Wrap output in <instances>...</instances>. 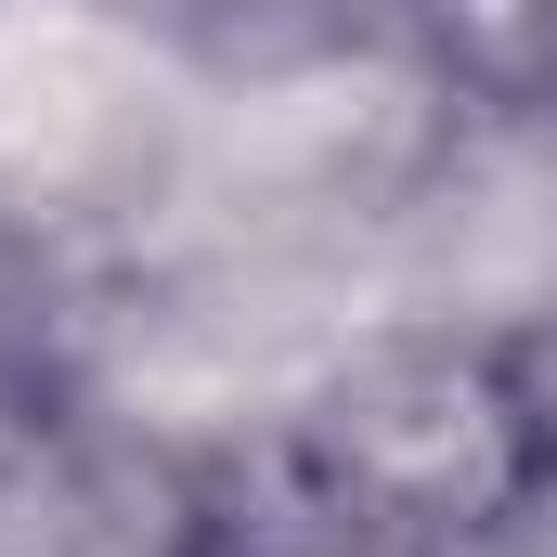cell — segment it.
I'll list each match as a JSON object with an SVG mask.
<instances>
[{
  "mask_svg": "<svg viewBox=\"0 0 557 557\" xmlns=\"http://www.w3.org/2000/svg\"><path fill=\"white\" fill-rule=\"evenodd\" d=\"M195 506H208L195 519V557H403L389 532H363L350 506H324L285 441H247V454L195 467Z\"/></svg>",
  "mask_w": 557,
  "mask_h": 557,
  "instance_id": "8992f818",
  "label": "cell"
},
{
  "mask_svg": "<svg viewBox=\"0 0 557 557\" xmlns=\"http://www.w3.org/2000/svg\"><path fill=\"white\" fill-rule=\"evenodd\" d=\"M363 311L545 350L557 337V104H467L441 131V156L376 221Z\"/></svg>",
  "mask_w": 557,
  "mask_h": 557,
  "instance_id": "277c9868",
  "label": "cell"
},
{
  "mask_svg": "<svg viewBox=\"0 0 557 557\" xmlns=\"http://www.w3.org/2000/svg\"><path fill=\"white\" fill-rule=\"evenodd\" d=\"M195 467L91 416H52V441L0 480V557H195Z\"/></svg>",
  "mask_w": 557,
  "mask_h": 557,
  "instance_id": "5b68a950",
  "label": "cell"
},
{
  "mask_svg": "<svg viewBox=\"0 0 557 557\" xmlns=\"http://www.w3.org/2000/svg\"><path fill=\"white\" fill-rule=\"evenodd\" d=\"M416 557H557V467L506 506V519H467V532H441V545H416Z\"/></svg>",
  "mask_w": 557,
  "mask_h": 557,
  "instance_id": "ba28073f",
  "label": "cell"
},
{
  "mask_svg": "<svg viewBox=\"0 0 557 557\" xmlns=\"http://www.w3.org/2000/svg\"><path fill=\"white\" fill-rule=\"evenodd\" d=\"M454 78L428 65L403 26H324L208 65V117L182 156V195L143 247H337L376 260V221L403 208L441 131Z\"/></svg>",
  "mask_w": 557,
  "mask_h": 557,
  "instance_id": "6da1fadb",
  "label": "cell"
},
{
  "mask_svg": "<svg viewBox=\"0 0 557 557\" xmlns=\"http://www.w3.org/2000/svg\"><path fill=\"white\" fill-rule=\"evenodd\" d=\"M273 441L298 454V480L324 506H350L403 557L467 532V519H506L545 480V428H532V389H519V350L454 337V324H389V311H363L311 363V389L285 403Z\"/></svg>",
  "mask_w": 557,
  "mask_h": 557,
  "instance_id": "3957f363",
  "label": "cell"
},
{
  "mask_svg": "<svg viewBox=\"0 0 557 557\" xmlns=\"http://www.w3.org/2000/svg\"><path fill=\"white\" fill-rule=\"evenodd\" d=\"M52 416H65V389H52V350H39V285L0 273V480L52 441Z\"/></svg>",
  "mask_w": 557,
  "mask_h": 557,
  "instance_id": "52a82bcc",
  "label": "cell"
},
{
  "mask_svg": "<svg viewBox=\"0 0 557 557\" xmlns=\"http://www.w3.org/2000/svg\"><path fill=\"white\" fill-rule=\"evenodd\" d=\"M208 52L143 0H0V273L78 285L182 195Z\"/></svg>",
  "mask_w": 557,
  "mask_h": 557,
  "instance_id": "7a4b0ae2",
  "label": "cell"
}]
</instances>
